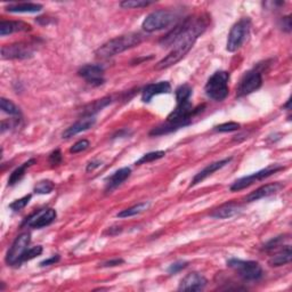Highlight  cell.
<instances>
[{"label": "cell", "mask_w": 292, "mask_h": 292, "mask_svg": "<svg viewBox=\"0 0 292 292\" xmlns=\"http://www.w3.org/2000/svg\"><path fill=\"white\" fill-rule=\"evenodd\" d=\"M208 26V22L203 16L200 17H189L186 26L177 38L175 44L172 45V50L162 59L159 63L155 65L156 70H165L176 63L188 55V52L192 49L195 41L202 35Z\"/></svg>", "instance_id": "cell-1"}, {"label": "cell", "mask_w": 292, "mask_h": 292, "mask_svg": "<svg viewBox=\"0 0 292 292\" xmlns=\"http://www.w3.org/2000/svg\"><path fill=\"white\" fill-rule=\"evenodd\" d=\"M143 41V36L141 33H128L120 37L113 38V39L105 42L100 46L96 51V55L100 59H109V57L121 54L128 49H131Z\"/></svg>", "instance_id": "cell-2"}, {"label": "cell", "mask_w": 292, "mask_h": 292, "mask_svg": "<svg viewBox=\"0 0 292 292\" xmlns=\"http://www.w3.org/2000/svg\"><path fill=\"white\" fill-rule=\"evenodd\" d=\"M228 81L229 73L226 71H217L211 76H210L207 85H205L204 90L209 98L217 102H222L228 96Z\"/></svg>", "instance_id": "cell-3"}, {"label": "cell", "mask_w": 292, "mask_h": 292, "mask_svg": "<svg viewBox=\"0 0 292 292\" xmlns=\"http://www.w3.org/2000/svg\"><path fill=\"white\" fill-rule=\"evenodd\" d=\"M227 266L235 271L238 276L244 281L255 282L259 281L264 276V272L259 265V262L252 260H242V259H229L227 261Z\"/></svg>", "instance_id": "cell-4"}, {"label": "cell", "mask_w": 292, "mask_h": 292, "mask_svg": "<svg viewBox=\"0 0 292 292\" xmlns=\"http://www.w3.org/2000/svg\"><path fill=\"white\" fill-rule=\"evenodd\" d=\"M176 20L177 15L174 12L160 9L148 14L142 23V28L144 31L152 33L169 28Z\"/></svg>", "instance_id": "cell-5"}, {"label": "cell", "mask_w": 292, "mask_h": 292, "mask_svg": "<svg viewBox=\"0 0 292 292\" xmlns=\"http://www.w3.org/2000/svg\"><path fill=\"white\" fill-rule=\"evenodd\" d=\"M251 28V21L249 17H243L240 21L236 22L231 29L228 35L226 49L229 52L236 51L240 47L244 44V41L247 40L250 32Z\"/></svg>", "instance_id": "cell-6"}, {"label": "cell", "mask_w": 292, "mask_h": 292, "mask_svg": "<svg viewBox=\"0 0 292 292\" xmlns=\"http://www.w3.org/2000/svg\"><path fill=\"white\" fill-rule=\"evenodd\" d=\"M262 85V76L260 70L253 69L249 70L240 80V84L237 86L236 95L237 97H243L259 89Z\"/></svg>", "instance_id": "cell-7"}, {"label": "cell", "mask_w": 292, "mask_h": 292, "mask_svg": "<svg viewBox=\"0 0 292 292\" xmlns=\"http://www.w3.org/2000/svg\"><path fill=\"white\" fill-rule=\"evenodd\" d=\"M282 169H283V167L282 166L272 165L270 167H267V168L260 170V171L253 172V174L249 175V176H244V177H242V178L234 181L233 185L231 186V191L232 192H237V191L247 189L248 186L252 185L253 183H256V181L267 178V177L272 176L273 174H275V172L280 171Z\"/></svg>", "instance_id": "cell-8"}, {"label": "cell", "mask_w": 292, "mask_h": 292, "mask_svg": "<svg viewBox=\"0 0 292 292\" xmlns=\"http://www.w3.org/2000/svg\"><path fill=\"white\" fill-rule=\"evenodd\" d=\"M30 234L29 233H22L21 235H18L15 241L13 242L12 247L9 248V250L6 255V262L7 265H18L20 264V260L24 253L28 250L29 244H30Z\"/></svg>", "instance_id": "cell-9"}, {"label": "cell", "mask_w": 292, "mask_h": 292, "mask_svg": "<svg viewBox=\"0 0 292 292\" xmlns=\"http://www.w3.org/2000/svg\"><path fill=\"white\" fill-rule=\"evenodd\" d=\"M35 46L28 42L6 45L2 48V57L4 60H25L30 59L35 52Z\"/></svg>", "instance_id": "cell-10"}, {"label": "cell", "mask_w": 292, "mask_h": 292, "mask_svg": "<svg viewBox=\"0 0 292 292\" xmlns=\"http://www.w3.org/2000/svg\"><path fill=\"white\" fill-rule=\"evenodd\" d=\"M56 211L54 209H45V210H39L35 214H32L30 217H28L23 225L25 226L39 229L42 227H46L50 225L54 220L56 219Z\"/></svg>", "instance_id": "cell-11"}, {"label": "cell", "mask_w": 292, "mask_h": 292, "mask_svg": "<svg viewBox=\"0 0 292 292\" xmlns=\"http://www.w3.org/2000/svg\"><path fill=\"white\" fill-rule=\"evenodd\" d=\"M78 74L84 78L89 85L95 86H100L104 84V69L99 65H93V64H87L84 65L83 68H80L78 71Z\"/></svg>", "instance_id": "cell-12"}, {"label": "cell", "mask_w": 292, "mask_h": 292, "mask_svg": "<svg viewBox=\"0 0 292 292\" xmlns=\"http://www.w3.org/2000/svg\"><path fill=\"white\" fill-rule=\"evenodd\" d=\"M208 281L199 273H190L180 281L178 290L180 291H201L205 288Z\"/></svg>", "instance_id": "cell-13"}, {"label": "cell", "mask_w": 292, "mask_h": 292, "mask_svg": "<svg viewBox=\"0 0 292 292\" xmlns=\"http://www.w3.org/2000/svg\"><path fill=\"white\" fill-rule=\"evenodd\" d=\"M171 92V86L168 81H161L157 84H150L142 90V100L144 103L151 102V99L161 94H169Z\"/></svg>", "instance_id": "cell-14"}, {"label": "cell", "mask_w": 292, "mask_h": 292, "mask_svg": "<svg viewBox=\"0 0 292 292\" xmlns=\"http://www.w3.org/2000/svg\"><path fill=\"white\" fill-rule=\"evenodd\" d=\"M95 122H96V119L94 117H83L80 119L79 121H76L75 123H73L72 126H70L66 130L63 132V138H71L75 135H78V134L88 130V129L92 128Z\"/></svg>", "instance_id": "cell-15"}, {"label": "cell", "mask_w": 292, "mask_h": 292, "mask_svg": "<svg viewBox=\"0 0 292 292\" xmlns=\"http://www.w3.org/2000/svg\"><path fill=\"white\" fill-rule=\"evenodd\" d=\"M231 161H232V157H226V159L219 160V161L213 162V164L208 165L207 167H205V168H203L202 170H201V171L199 172V174L195 175V177H194L193 180H192V183H191V186H194V185H196V184L201 183V181L204 180L205 178H207V177H209L210 175H213L214 172H216L217 170L222 169L223 167L228 165Z\"/></svg>", "instance_id": "cell-16"}, {"label": "cell", "mask_w": 292, "mask_h": 292, "mask_svg": "<svg viewBox=\"0 0 292 292\" xmlns=\"http://www.w3.org/2000/svg\"><path fill=\"white\" fill-rule=\"evenodd\" d=\"M31 25L23 21H2L0 23V36L6 37L15 32H26L31 30Z\"/></svg>", "instance_id": "cell-17"}, {"label": "cell", "mask_w": 292, "mask_h": 292, "mask_svg": "<svg viewBox=\"0 0 292 292\" xmlns=\"http://www.w3.org/2000/svg\"><path fill=\"white\" fill-rule=\"evenodd\" d=\"M281 189H282V185L280 183L264 185V186H261V188L257 189L256 191H253L252 193L249 194L246 198V201L247 202H253V201H258L260 199L267 198V196H271L273 194L277 193Z\"/></svg>", "instance_id": "cell-18"}, {"label": "cell", "mask_w": 292, "mask_h": 292, "mask_svg": "<svg viewBox=\"0 0 292 292\" xmlns=\"http://www.w3.org/2000/svg\"><path fill=\"white\" fill-rule=\"evenodd\" d=\"M131 174V169L128 167H124L117 170L112 176H110L107 179V192H111L114 189H117L118 186H120L124 180H126Z\"/></svg>", "instance_id": "cell-19"}, {"label": "cell", "mask_w": 292, "mask_h": 292, "mask_svg": "<svg viewBox=\"0 0 292 292\" xmlns=\"http://www.w3.org/2000/svg\"><path fill=\"white\" fill-rule=\"evenodd\" d=\"M41 9L42 5L35 3H16L6 7V11L9 13H38Z\"/></svg>", "instance_id": "cell-20"}, {"label": "cell", "mask_w": 292, "mask_h": 292, "mask_svg": "<svg viewBox=\"0 0 292 292\" xmlns=\"http://www.w3.org/2000/svg\"><path fill=\"white\" fill-rule=\"evenodd\" d=\"M241 208L238 207L235 203H226L219 207L218 209L215 210V211L211 214V217L217 218V219H226V218H231L233 216H235L238 213L241 211Z\"/></svg>", "instance_id": "cell-21"}, {"label": "cell", "mask_w": 292, "mask_h": 292, "mask_svg": "<svg viewBox=\"0 0 292 292\" xmlns=\"http://www.w3.org/2000/svg\"><path fill=\"white\" fill-rule=\"evenodd\" d=\"M292 260V251L290 246H285L282 250L276 253L275 256H273L270 260H268V264L272 267H280L289 264Z\"/></svg>", "instance_id": "cell-22"}, {"label": "cell", "mask_w": 292, "mask_h": 292, "mask_svg": "<svg viewBox=\"0 0 292 292\" xmlns=\"http://www.w3.org/2000/svg\"><path fill=\"white\" fill-rule=\"evenodd\" d=\"M110 103H111V97H104L102 99L95 100L84 109L83 117H94L97 112L102 111L105 107H108Z\"/></svg>", "instance_id": "cell-23"}, {"label": "cell", "mask_w": 292, "mask_h": 292, "mask_svg": "<svg viewBox=\"0 0 292 292\" xmlns=\"http://www.w3.org/2000/svg\"><path fill=\"white\" fill-rule=\"evenodd\" d=\"M33 164H36V160H35V159H30L29 161L24 162V164H23L22 166L17 167V168L12 172L11 176H9V178H8V185L13 186V185H15L16 183H18V181H20V180L23 178V177L25 176L26 170H28L29 168H30V167H31Z\"/></svg>", "instance_id": "cell-24"}, {"label": "cell", "mask_w": 292, "mask_h": 292, "mask_svg": "<svg viewBox=\"0 0 292 292\" xmlns=\"http://www.w3.org/2000/svg\"><path fill=\"white\" fill-rule=\"evenodd\" d=\"M148 208H150V203H148V202L138 203L136 205H134V207H131V208L122 210V211H120V213L118 214V217L119 218H128V217L136 216V215H140L142 213L146 211Z\"/></svg>", "instance_id": "cell-25"}, {"label": "cell", "mask_w": 292, "mask_h": 292, "mask_svg": "<svg viewBox=\"0 0 292 292\" xmlns=\"http://www.w3.org/2000/svg\"><path fill=\"white\" fill-rule=\"evenodd\" d=\"M0 108H2L3 112L9 114V116L13 117H20L21 116V111L15 104H14L12 100H9L7 98H2L0 99Z\"/></svg>", "instance_id": "cell-26"}, {"label": "cell", "mask_w": 292, "mask_h": 292, "mask_svg": "<svg viewBox=\"0 0 292 292\" xmlns=\"http://www.w3.org/2000/svg\"><path fill=\"white\" fill-rule=\"evenodd\" d=\"M165 155H166L165 151H155V152L146 153V154L143 155L141 159L136 162V165L140 166V165L148 164V162H153V161H155V160L162 159V157H164Z\"/></svg>", "instance_id": "cell-27"}, {"label": "cell", "mask_w": 292, "mask_h": 292, "mask_svg": "<svg viewBox=\"0 0 292 292\" xmlns=\"http://www.w3.org/2000/svg\"><path fill=\"white\" fill-rule=\"evenodd\" d=\"M176 99L177 102H181V100H190L192 96V88L189 85H181L176 89Z\"/></svg>", "instance_id": "cell-28"}, {"label": "cell", "mask_w": 292, "mask_h": 292, "mask_svg": "<svg viewBox=\"0 0 292 292\" xmlns=\"http://www.w3.org/2000/svg\"><path fill=\"white\" fill-rule=\"evenodd\" d=\"M55 185L51 180H41L36 185L35 192L38 194H49L52 192Z\"/></svg>", "instance_id": "cell-29"}, {"label": "cell", "mask_w": 292, "mask_h": 292, "mask_svg": "<svg viewBox=\"0 0 292 292\" xmlns=\"http://www.w3.org/2000/svg\"><path fill=\"white\" fill-rule=\"evenodd\" d=\"M41 253H42V247L41 246H37V247H32L30 249H28V250L23 253V256L20 260V264L18 265H21L22 262H24V261L31 260V259H33V258H36L37 256H40Z\"/></svg>", "instance_id": "cell-30"}, {"label": "cell", "mask_w": 292, "mask_h": 292, "mask_svg": "<svg viewBox=\"0 0 292 292\" xmlns=\"http://www.w3.org/2000/svg\"><path fill=\"white\" fill-rule=\"evenodd\" d=\"M153 3L151 2H145V0H126V2L120 3V6L122 8H143V7H147L152 5Z\"/></svg>", "instance_id": "cell-31"}, {"label": "cell", "mask_w": 292, "mask_h": 292, "mask_svg": "<svg viewBox=\"0 0 292 292\" xmlns=\"http://www.w3.org/2000/svg\"><path fill=\"white\" fill-rule=\"evenodd\" d=\"M30 200H31V194L25 195V196H23V198L14 201L13 203L9 204V208H11L13 211H20V210L26 207L28 203L30 202Z\"/></svg>", "instance_id": "cell-32"}, {"label": "cell", "mask_w": 292, "mask_h": 292, "mask_svg": "<svg viewBox=\"0 0 292 292\" xmlns=\"http://www.w3.org/2000/svg\"><path fill=\"white\" fill-rule=\"evenodd\" d=\"M240 129V123L236 122H227V123H223L219 124V126L216 127L215 130L219 131V132H229V131H235Z\"/></svg>", "instance_id": "cell-33"}, {"label": "cell", "mask_w": 292, "mask_h": 292, "mask_svg": "<svg viewBox=\"0 0 292 292\" xmlns=\"http://www.w3.org/2000/svg\"><path fill=\"white\" fill-rule=\"evenodd\" d=\"M90 145V143L89 141L87 140H80L75 143V144L70 148V152L71 153H73V154H75V153H80V152H83L85 150H87V148L89 147Z\"/></svg>", "instance_id": "cell-34"}, {"label": "cell", "mask_w": 292, "mask_h": 292, "mask_svg": "<svg viewBox=\"0 0 292 292\" xmlns=\"http://www.w3.org/2000/svg\"><path fill=\"white\" fill-rule=\"evenodd\" d=\"M188 262L183 261V260H179V261H176L174 264H171L168 268V273L169 274H177V273L180 272L181 270H184L185 267H188Z\"/></svg>", "instance_id": "cell-35"}, {"label": "cell", "mask_w": 292, "mask_h": 292, "mask_svg": "<svg viewBox=\"0 0 292 292\" xmlns=\"http://www.w3.org/2000/svg\"><path fill=\"white\" fill-rule=\"evenodd\" d=\"M49 162L52 166H57L62 162V153L60 150H55L50 153L49 155Z\"/></svg>", "instance_id": "cell-36"}, {"label": "cell", "mask_w": 292, "mask_h": 292, "mask_svg": "<svg viewBox=\"0 0 292 292\" xmlns=\"http://www.w3.org/2000/svg\"><path fill=\"white\" fill-rule=\"evenodd\" d=\"M280 28H281L283 31H285V32H290V31H291V28H292L291 17H290V16L282 17L281 21H280Z\"/></svg>", "instance_id": "cell-37"}, {"label": "cell", "mask_w": 292, "mask_h": 292, "mask_svg": "<svg viewBox=\"0 0 292 292\" xmlns=\"http://www.w3.org/2000/svg\"><path fill=\"white\" fill-rule=\"evenodd\" d=\"M60 260V256L59 255H55V256H51L50 258H47L44 261L40 262V266L45 267V266H49V265H54L56 264L57 261Z\"/></svg>", "instance_id": "cell-38"}, {"label": "cell", "mask_w": 292, "mask_h": 292, "mask_svg": "<svg viewBox=\"0 0 292 292\" xmlns=\"http://www.w3.org/2000/svg\"><path fill=\"white\" fill-rule=\"evenodd\" d=\"M123 260L122 259H112V260H109V261H105V262H103L102 265V267H114V266H119V265H121V264H123Z\"/></svg>", "instance_id": "cell-39"}, {"label": "cell", "mask_w": 292, "mask_h": 292, "mask_svg": "<svg viewBox=\"0 0 292 292\" xmlns=\"http://www.w3.org/2000/svg\"><path fill=\"white\" fill-rule=\"evenodd\" d=\"M102 166V161L99 160H94L92 162H89L88 166H87V171H93L94 169L98 168V167Z\"/></svg>", "instance_id": "cell-40"}]
</instances>
